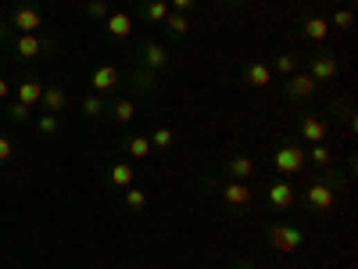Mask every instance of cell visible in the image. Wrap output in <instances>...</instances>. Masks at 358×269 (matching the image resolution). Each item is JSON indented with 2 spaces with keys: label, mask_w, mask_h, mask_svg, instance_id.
I'll list each match as a JSON object with an SVG mask.
<instances>
[{
  "label": "cell",
  "mask_w": 358,
  "mask_h": 269,
  "mask_svg": "<svg viewBox=\"0 0 358 269\" xmlns=\"http://www.w3.org/2000/svg\"><path fill=\"white\" fill-rule=\"evenodd\" d=\"M265 237L283 255H294V252H301V248L308 244V230H305V226H298V223H269Z\"/></svg>",
  "instance_id": "cell-1"
},
{
  "label": "cell",
  "mask_w": 358,
  "mask_h": 269,
  "mask_svg": "<svg viewBox=\"0 0 358 269\" xmlns=\"http://www.w3.org/2000/svg\"><path fill=\"white\" fill-rule=\"evenodd\" d=\"M272 165H276V173L280 176H298L308 169V151H305V144L298 140H283L276 151H272Z\"/></svg>",
  "instance_id": "cell-2"
},
{
  "label": "cell",
  "mask_w": 358,
  "mask_h": 269,
  "mask_svg": "<svg viewBox=\"0 0 358 269\" xmlns=\"http://www.w3.org/2000/svg\"><path fill=\"white\" fill-rule=\"evenodd\" d=\"M133 61L161 76V72L168 69V61H172V54H168V47L161 44V40H143V44L133 51Z\"/></svg>",
  "instance_id": "cell-3"
},
{
  "label": "cell",
  "mask_w": 358,
  "mask_h": 269,
  "mask_svg": "<svg viewBox=\"0 0 358 269\" xmlns=\"http://www.w3.org/2000/svg\"><path fill=\"white\" fill-rule=\"evenodd\" d=\"M315 90H319V83H315L308 72H294V76L283 79V97H287V105H294V108L308 105V101L315 97Z\"/></svg>",
  "instance_id": "cell-4"
},
{
  "label": "cell",
  "mask_w": 358,
  "mask_h": 269,
  "mask_svg": "<svg viewBox=\"0 0 358 269\" xmlns=\"http://www.w3.org/2000/svg\"><path fill=\"white\" fill-rule=\"evenodd\" d=\"M298 205H305V212H315V216H326L333 205H337V194L326 187V183H319V180H312L308 187H305V194H298Z\"/></svg>",
  "instance_id": "cell-5"
},
{
  "label": "cell",
  "mask_w": 358,
  "mask_h": 269,
  "mask_svg": "<svg viewBox=\"0 0 358 269\" xmlns=\"http://www.w3.org/2000/svg\"><path fill=\"white\" fill-rule=\"evenodd\" d=\"M265 205L272 212H287L298 205V191H294V183L290 180H272L269 187H265Z\"/></svg>",
  "instance_id": "cell-6"
},
{
  "label": "cell",
  "mask_w": 358,
  "mask_h": 269,
  "mask_svg": "<svg viewBox=\"0 0 358 269\" xmlns=\"http://www.w3.org/2000/svg\"><path fill=\"white\" fill-rule=\"evenodd\" d=\"M215 191H219L222 205H229V209H247L251 198H255V191H251L247 180H222Z\"/></svg>",
  "instance_id": "cell-7"
},
{
  "label": "cell",
  "mask_w": 358,
  "mask_h": 269,
  "mask_svg": "<svg viewBox=\"0 0 358 269\" xmlns=\"http://www.w3.org/2000/svg\"><path fill=\"white\" fill-rule=\"evenodd\" d=\"M44 51H54V40L51 36H36V33H18L15 40V58L18 61H33Z\"/></svg>",
  "instance_id": "cell-8"
},
{
  "label": "cell",
  "mask_w": 358,
  "mask_h": 269,
  "mask_svg": "<svg viewBox=\"0 0 358 269\" xmlns=\"http://www.w3.org/2000/svg\"><path fill=\"white\" fill-rule=\"evenodd\" d=\"M298 137L308 140V144H326V137H330V122H326L323 115L301 112V119H298Z\"/></svg>",
  "instance_id": "cell-9"
},
{
  "label": "cell",
  "mask_w": 358,
  "mask_h": 269,
  "mask_svg": "<svg viewBox=\"0 0 358 269\" xmlns=\"http://www.w3.org/2000/svg\"><path fill=\"white\" fill-rule=\"evenodd\" d=\"M305 61H308V76H312L315 83H330V79H337V58H333L330 51H312Z\"/></svg>",
  "instance_id": "cell-10"
},
{
  "label": "cell",
  "mask_w": 358,
  "mask_h": 269,
  "mask_svg": "<svg viewBox=\"0 0 358 269\" xmlns=\"http://www.w3.org/2000/svg\"><path fill=\"white\" fill-rule=\"evenodd\" d=\"M301 61H305V54L301 51H283V54H272V61H265L269 65V72H272V79H287V76H294L301 69Z\"/></svg>",
  "instance_id": "cell-11"
},
{
  "label": "cell",
  "mask_w": 358,
  "mask_h": 269,
  "mask_svg": "<svg viewBox=\"0 0 358 269\" xmlns=\"http://www.w3.org/2000/svg\"><path fill=\"white\" fill-rule=\"evenodd\" d=\"M90 87H93V94H104V97H108L111 90L122 87V72H118L115 65H97L93 76H90Z\"/></svg>",
  "instance_id": "cell-12"
},
{
  "label": "cell",
  "mask_w": 358,
  "mask_h": 269,
  "mask_svg": "<svg viewBox=\"0 0 358 269\" xmlns=\"http://www.w3.org/2000/svg\"><path fill=\"white\" fill-rule=\"evenodd\" d=\"M11 26L18 33H36V29H44V15H39V8H33V4H18L11 11Z\"/></svg>",
  "instance_id": "cell-13"
},
{
  "label": "cell",
  "mask_w": 358,
  "mask_h": 269,
  "mask_svg": "<svg viewBox=\"0 0 358 269\" xmlns=\"http://www.w3.org/2000/svg\"><path fill=\"white\" fill-rule=\"evenodd\" d=\"M129 87H133L136 94H158V90H161V76H158V72H151V69H143V65H136V61H133Z\"/></svg>",
  "instance_id": "cell-14"
},
{
  "label": "cell",
  "mask_w": 358,
  "mask_h": 269,
  "mask_svg": "<svg viewBox=\"0 0 358 269\" xmlns=\"http://www.w3.org/2000/svg\"><path fill=\"white\" fill-rule=\"evenodd\" d=\"M222 180H255V162H251L247 155H233L222 162Z\"/></svg>",
  "instance_id": "cell-15"
},
{
  "label": "cell",
  "mask_w": 358,
  "mask_h": 269,
  "mask_svg": "<svg viewBox=\"0 0 358 269\" xmlns=\"http://www.w3.org/2000/svg\"><path fill=\"white\" fill-rule=\"evenodd\" d=\"M39 97H44V83H39L36 76H26V79L15 87V101H18V105H26V108H36Z\"/></svg>",
  "instance_id": "cell-16"
},
{
  "label": "cell",
  "mask_w": 358,
  "mask_h": 269,
  "mask_svg": "<svg viewBox=\"0 0 358 269\" xmlns=\"http://www.w3.org/2000/svg\"><path fill=\"white\" fill-rule=\"evenodd\" d=\"M240 79L247 83V87H255V90H265L269 83H272V72H269L265 61H247L244 72H240Z\"/></svg>",
  "instance_id": "cell-17"
},
{
  "label": "cell",
  "mask_w": 358,
  "mask_h": 269,
  "mask_svg": "<svg viewBox=\"0 0 358 269\" xmlns=\"http://www.w3.org/2000/svg\"><path fill=\"white\" fill-rule=\"evenodd\" d=\"M301 36L308 40V44H323V40L330 36V22L323 15H308V18H301Z\"/></svg>",
  "instance_id": "cell-18"
},
{
  "label": "cell",
  "mask_w": 358,
  "mask_h": 269,
  "mask_svg": "<svg viewBox=\"0 0 358 269\" xmlns=\"http://www.w3.org/2000/svg\"><path fill=\"white\" fill-rule=\"evenodd\" d=\"M39 105H44V112H51V115H61V112L69 108V94H65V87H57V83L44 87V97H39Z\"/></svg>",
  "instance_id": "cell-19"
},
{
  "label": "cell",
  "mask_w": 358,
  "mask_h": 269,
  "mask_svg": "<svg viewBox=\"0 0 358 269\" xmlns=\"http://www.w3.org/2000/svg\"><path fill=\"white\" fill-rule=\"evenodd\" d=\"M133 180H136V165L133 162H111V169H108V183L118 191L125 187H133Z\"/></svg>",
  "instance_id": "cell-20"
},
{
  "label": "cell",
  "mask_w": 358,
  "mask_h": 269,
  "mask_svg": "<svg viewBox=\"0 0 358 269\" xmlns=\"http://www.w3.org/2000/svg\"><path fill=\"white\" fill-rule=\"evenodd\" d=\"M161 26H165V33L172 40H186V33H190L194 22H190V15H183V11H168Z\"/></svg>",
  "instance_id": "cell-21"
},
{
  "label": "cell",
  "mask_w": 358,
  "mask_h": 269,
  "mask_svg": "<svg viewBox=\"0 0 358 269\" xmlns=\"http://www.w3.org/2000/svg\"><path fill=\"white\" fill-rule=\"evenodd\" d=\"M104 26H108V33L115 36V40H125L133 33V18L125 15V11H111L108 18H104Z\"/></svg>",
  "instance_id": "cell-22"
},
{
  "label": "cell",
  "mask_w": 358,
  "mask_h": 269,
  "mask_svg": "<svg viewBox=\"0 0 358 269\" xmlns=\"http://www.w3.org/2000/svg\"><path fill=\"white\" fill-rule=\"evenodd\" d=\"M315 180H319V183H326V187H330L337 198H341V194H344V187H348V176H344L341 169H337V165H323V173L315 176Z\"/></svg>",
  "instance_id": "cell-23"
},
{
  "label": "cell",
  "mask_w": 358,
  "mask_h": 269,
  "mask_svg": "<svg viewBox=\"0 0 358 269\" xmlns=\"http://www.w3.org/2000/svg\"><path fill=\"white\" fill-rule=\"evenodd\" d=\"M82 115H87V119H100V115H108V108H111V101L108 97H104V94H87V97H82Z\"/></svg>",
  "instance_id": "cell-24"
},
{
  "label": "cell",
  "mask_w": 358,
  "mask_h": 269,
  "mask_svg": "<svg viewBox=\"0 0 358 269\" xmlns=\"http://www.w3.org/2000/svg\"><path fill=\"white\" fill-rule=\"evenodd\" d=\"M111 119L115 122H122V126H129V122L136 119V101L133 97H118V101H111Z\"/></svg>",
  "instance_id": "cell-25"
},
{
  "label": "cell",
  "mask_w": 358,
  "mask_h": 269,
  "mask_svg": "<svg viewBox=\"0 0 358 269\" xmlns=\"http://www.w3.org/2000/svg\"><path fill=\"white\" fill-rule=\"evenodd\" d=\"M168 11H172V8H168V0H143V4H140V15H143L151 26H161Z\"/></svg>",
  "instance_id": "cell-26"
},
{
  "label": "cell",
  "mask_w": 358,
  "mask_h": 269,
  "mask_svg": "<svg viewBox=\"0 0 358 269\" xmlns=\"http://www.w3.org/2000/svg\"><path fill=\"white\" fill-rule=\"evenodd\" d=\"M151 140H147V137H125V155H129V158H136V162H143V158H151Z\"/></svg>",
  "instance_id": "cell-27"
},
{
  "label": "cell",
  "mask_w": 358,
  "mask_h": 269,
  "mask_svg": "<svg viewBox=\"0 0 358 269\" xmlns=\"http://www.w3.org/2000/svg\"><path fill=\"white\" fill-rule=\"evenodd\" d=\"M330 112H333V115L341 112V119H344L348 133L355 137V130H358V119H355V108H351V101H333V105H330Z\"/></svg>",
  "instance_id": "cell-28"
},
{
  "label": "cell",
  "mask_w": 358,
  "mask_h": 269,
  "mask_svg": "<svg viewBox=\"0 0 358 269\" xmlns=\"http://www.w3.org/2000/svg\"><path fill=\"white\" fill-rule=\"evenodd\" d=\"M337 162V155L326 148V144H312V148H308V165H319V169H323V165H333Z\"/></svg>",
  "instance_id": "cell-29"
},
{
  "label": "cell",
  "mask_w": 358,
  "mask_h": 269,
  "mask_svg": "<svg viewBox=\"0 0 358 269\" xmlns=\"http://www.w3.org/2000/svg\"><path fill=\"white\" fill-rule=\"evenodd\" d=\"M326 22H330V29L337 26L341 33H348V29L355 26V11H351V8H337V11H333V15L326 18Z\"/></svg>",
  "instance_id": "cell-30"
},
{
  "label": "cell",
  "mask_w": 358,
  "mask_h": 269,
  "mask_svg": "<svg viewBox=\"0 0 358 269\" xmlns=\"http://www.w3.org/2000/svg\"><path fill=\"white\" fill-rule=\"evenodd\" d=\"M147 140H151V148H158V151H168V148L176 144V133L168 130V126H158V130H154L151 137H147Z\"/></svg>",
  "instance_id": "cell-31"
},
{
  "label": "cell",
  "mask_w": 358,
  "mask_h": 269,
  "mask_svg": "<svg viewBox=\"0 0 358 269\" xmlns=\"http://www.w3.org/2000/svg\"><path fill=\"white\" fill-rule=\"evenodd\" d=\"M125 209H129V212H143L147 209V191L143 187H125Z\"/></svg>",
  "instance_id": "cell-32"
},
{
  "label": "cell",
  "mask_w": 358,
  "mask_h": 269,
  "mask_svg": "<svg viewBox=\"0 0 358 269\" xmlns=\"http://www.w3.org/2000/svg\"><path fill=\"white\" fill-rule=\"evenodd\" d=\"M36 130L44 133V137H54V133L61 130V119H57V115H51V112H44V115L36 119Z\"/></svg>",
  "instance_id": "cell-33"
},
{
  "label": "cell",
  "mask_w": 358,
  "mask_h": 269,
  "mask_svg": "<svg viewBox=\"0 0 358 269\" xmlns=\"http://www.w3.org/2000/svg\"><path fill=\"white\" fill-rule=\"evenodd\" d=\"M87 15L93 18V22H104L111 11H108V0H87Z\"/></svg>",
  "instance_id": "cell-34"
},
{
  "label": "cell",
  "mask_w": 358,
  "mask_h": 269,
  "mask_svg": "<svg viewBox=\"0 0 358 269\" xmlns=\"http://www.w3.org/2000/svg\"><path fill=\"white\" fill-rule=\"evenodd\" d=\"M29 115H33V108L18 105V101H11V105H8V119L11 122H29Z\"/></svg>",
  "instance_id": "cell-35"
},
{
  "label": "cell",
  "mask_w": 358,
  "mask_h": 269,
  "mask_svg": "<svg viewBox=\"0 0 358 269\" xmlns=\"http://www.w3.org/2000/svg\"><path fill=\"white\" fill-rule=\"evenodd\" d=\"M168 8H172V11H183V15H194L197 0H168Z\"/></svg>",
  "instance_id": "cell-36"
},
{
  "label": "cell",
  "mask_w": 358,
  "mask_h": 269,
  "mask_svg": "<svg viewBox=\"0 0 358 269\" xmlns=\"http://www.w3.org/2000/svg\"><path fill=\"white\" fill-rule=\"evenodd\" d=\"M15 158V144L11 137H0V162H11Z\"/></svg>",
  "instance_id": "cell-37"
},
{
  "label": "cell",
  "mask_w": 358,
  "mask_h": 269,
  "mask_svg": "<svg viewBox=\"0 0 358 269\" xmlns=\"http://www.w3.org/2000/svg\"><path fill=\"white\" fill-rule=\"evenodd\" d=\"M8 36H11V22H4V18H0V44H8Z\"/></svg>",
  "instance_id": "cell-38"
},
{
  "label": "cell",
  "mask_w": 358,
  "mask_h": 269,
  "mask_svg": "<svg viewBox=\"0 0 358 269\" xmlns=\"http://www.w3.org/2000/svg\"><path fill=\"white\" fill-rule=\"evenodd\" d=\"M8 97H11V83L0 79V101H8Z\"/></svg>",
  "instance_id": "cell-39"
},
{
  "label": "cell",
  "mask_w": 358,
  "mask_h": 269,
  "mask_svg": "<svg viewBox=\"0 0 358 269\" xmlns=\"http://www.w3.org/2000/svg\"><path fill=\"white\" fill-rule=\"evenodd\" d=\"M222 4H229V8H240V4H244V0H222Z\"/></svg>",
  "instance_id": "cell-40"
},
{
  "label": "cell",
  "mask_w": 358,
  "mask_h": 269,
  "mask_svg": "<svg viewBox=\"0 0 358 269\" xmlns=\"http://www.w3.org/2000/svg\"><path fill=\"white\" fill-rule=\"evenodd\" d=\"M233 269H255V266H251V262H237Z\"/></svg>",
  "instance_id": "cell-41"
}]
</instances>
